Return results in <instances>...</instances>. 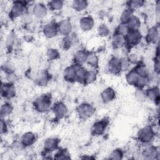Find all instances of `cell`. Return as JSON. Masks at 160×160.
<instances>
[{
    "label": "cell",
    "mask_w": 160,
    "mask_h": 160,
    "mask_svg": "<svg viewBox=\"0 0 160 160\" xmlns=\"http://www.w3.org/2000/svg\"><path fill=\"white\" fill-rule=\"evenodd\" d=\"M51 96L50 94H42L35 99L32 104L33 107L39 112H46L51 108Z\"/></svg>",
    "instance_id": "obj_1"
},
{
    "label": "cell",
    "mask_w": 160,
    "mask_h": 160,
    "mask_svg": "<svg viewBox=\"0 0 160 160\" xmlns=\"http://www.w3.org/2000/svg\"><path fill=\"white\" fill-rule=\"evenodd\" d=\"M156 132L153 128L150 125H146L141 128L138 132L137 139L142 144L149 145L154 139Z\"/></svg>",
    "instance_id": "obj_2"
},
{
    "label": "cell",
    "mask_w": 160,
    "mask_h": 160,
    "mask_svg": "<svg viewBox=\"0 0 160 160\" xmlns=\"http://www.w3.org/2000/svg\"><path fill=\"white\" fill-rule=\"evenodd\" d=\"M76 111L81 119H87L94 115L95 108L90 103L83 102L78 106Z\"/></svg>",
    "instance_id": "obj_3"
},
{
    "label": "cell",
    "mask_w": 160,
    "mask_h": 160,
    "mask_svg": "<svg viewBox=\"0 0 160 160\" xmlns=\"http://www.w3.org/2000/svg\"><path fill=\"white\" fill-rule=\"evenodd\" d=\"M142 36L139 30H129L125 35L126 46L132 48L138 45L141 41Z\"/></svg>",
    "instance_id": "obj_4"
},
{
    "label": "cell",
    "mask_w": 160,
    "mask_h": 160,
    "mask_svg": "<svg viewBox=\"0 0 160 160\" xmlns=\"http://www.w3.org/2000/svg\"><path fill=\"white\" fill-rule=\"evenodd\" d=\"M109 119L106 118H104L95 121L92 124L91 128V134L93 136H96L102 135L105 132L109 125Z\"/></svg>",
    "instance_id": "obj_5"
},
{
    "label": "cell",
    "mask_w": 160,
    "mask_h": 160,
    "mask_svg": "<svg viewBox=\"0 0 160 160\" xmlns=\"http://www.w3.org/2000/svg\"><path fill=\"white\" fill-rule=\"evenodd\" d=\"M26 4L22 1H14L9 12V17L12 19L21 18L27 12Z\"/></svg>",
    "instance_id": "obj_6"
},
{
    "label": "cell",
    "mask_w": 160,
    "mask_h": 160,
    "mask_svg": "<svg viewBox=\"0 0 160 160\" xmlns=\"http://www.w3.org/2000/svg\"><path fill=\"white\" fill-rule=\"evenodd\" d=\"M142 159L145 160H154L159 156V150L152 145H146L141 150Z\"/></svg>",
    "instance_id": "obj_7"
},
{
    "label": "cell",
    "mask_w": 160,
    "mask_h": 160,
    "mask_svg": "<svg viewBox=\"0 0 160 160\" xmlns=\"http://www.w3.org/2000/svg\"><path fill=\"white\" fill-rule=\"evenodd\" d=\"M16 91L14 84L4 82L1 86V96L5 99H11L16 96Z\"/></svg>",
    "instance_id": "obj_8"
},
{
    "label": "cell",
    "mask_w": 160,
    "mask_h": 160,
    "mask_svg": "<svg viewBox=\"0 0 160 160\" xmlns=\"http://www.w3.org/2000/svg\"><path fill=\"white\" fill-rule=\"evenodd\" d=\"M60 140L57 138H48L43 143V149L45 152H51L56 151L59 148Z\"/></svg>",
    "instance_id": "obj_9"
},
{
    "label": "cell",
    "mask_w": 160,
    "mask_h": 160,
    "mask_svg": "<svg viewBox=\"0 0 160 160\" xmlns=\"http://www.w3.org/2000/svg\"><path fill=\"white\" fill-rule=\"evenodd\" d=\"M52 109L55 118L58 119H62L68 113V108L64 102L60 101L56 102L53 105Z\"/></svg>",
    "instance_id": "obj_10"
},
{
    "label": "cell",
    "mask_w": 160,
    "mask_h": 160,
    "mask_svg": "<svg viewBox=\"0 0 160 160\" xmlns=\"http://www.w3.org/2000/svg\"><path fill=\"white\" fill-rule=\"evenodd\" d=\"M58 34L65 37L71 34L72 26L69 20L63 19L58 23Z\"/></svg>",
    "instance_id": "obj_11"
},
{
    "label": "cell",
    "mask_w": 160,
    "mask_h": 160,
    "mask_svg": "<svg viewBox=\"0 0 160 160\" xmlns=\"http://www.w3.org/2000/svg\"><path fill=\"white\" fill-rule=\"evenodd\" d=\"M44 36L47 38H53L58 34V24L51 22L44 25L42 29Z\"/></svg>",
    "instance_id": "obj_12"
},
{
    "label": "cell",
    "mask_w": 160,
    "mask_h": 160,
    "mask_svg": "<svg viewBox=\"0 0 160 160\" xmlns=\"http://www.w3.org/2000/svg\"><path fill=\"white\" fill-rule=\"evenodd\" d=\"M108 71L114 75H118L121 72L120 68V58L116 56H112L109 60L107 64Z\"/></svg>",
    "instance_id": "obj_13"
},
{
    "label": "cell",
    "mask_w": 160,
    "mask_h": 160,
    "mask_svg": "<svg viewBox=\"0 0 160 160\" xmlns=\"http://www.w3.org/2000/svg\"><path fill=\"white\" fill-rule=\"evenodd\" d=\"M159 29L157 26L150 28L146 34L145 40L149 44H154L158 41L159 39Z\"/></svg>",
    "instance_id": "obj_14"
},
{
    "label": "cell",
    "mask_w": 160,
    "mask_h": 160,
    "mask_svg": "<svg viewBox=\"0 0 160 160\" xmlns=\"http://www.w3.org/2000/svg\"><path fill=\"white\" fill-rule=\"evenodd\" d=\"M146 99H148L156 105L159 102V89L158 86H153L145 90Z\"/></svg>",
    "instance_id": "obj_15"
},
{
    "label": "cell",
    "mask_w": 160,
    "mask_h": 160,
    "mask_svg": "<svg viewBox=\"0 0 160 160\" xmlns=\"http://www.w3.org/2000/svg\"><path fill=\"white\" fill-rule=\"evenodd\" d=\"M94 20L90 16L82 17L79 21V24L81 29L84 32L91 31L94 26Z\"/></svg>",
    "instance_id": "obj_16"
},
{
    "label": "cell",
    "mask_w": 160,
    "mask_h": 160,
    "mask_svg": "<svg viewBox=\"0 0 160 160\" xmlns=\"http://www.w3.org/2000/svg\"><path fill=\"white\" fill-rule=\"evenodd\" d=\"M32 14L37 18H43L48 13V8L44 4L38 2L35 4L32 9Z\"/></svg>",
    "instance_id": "obj_17"
},
{
    "label": "cell",
    "mask_w": 160,
    "mask_h": 160,
    "mask_svg": "<svg viewBox=\"0 0 160 160\" xmlns=\"http://www.w3.org/2000/svg\"><path fill=\"white\" fill-rule=\"evenodd\" d=\"M112 46L114 49H121L126 46L125 36L121 34L114 32L111 39Z\"/></svg>",
    "instance_id": "obj_18"
},
{
    "label": "cell",
    "mask_w": 160,
    "mask_h": 160,
    "mask_svg": "<svg viewBox=\"0 0 160 160\" xmlns=\"http://www.w3.org/2000/svg\"><path fill=\"white\" fill-rule=\"evenodd\" d=\"M100 96L102 101L107 104L112 101L116 98V91L111 87H108L101 92Z\"/></svg>",
    "instance_id": "obj_19"
},
{
    "label": "cell",
    "mask_w": 160,
    "mask_h": 160,
    "mask_svg": "<svg viewBox=\"0 0 160 160\" xmlns=\"http://www.w3.org/2000/svg\"><path fill=\"white\" fill-rule=\"evenodd\" d=\"M88 53L83 50H79L75 52L73 56L74 65L76 66H82L86 62Z\"/></svg>",
    "instance_id": "obj_20"
},
{
    "label": "cell",
    "mask_w": 160,
    "mask_h": 160,
    "mask_svg": "<svg viewBox=\"0 0 160 160\" xmlns=\"http://www.w3.org/2000/svg\"><path fill=\"white\" fill-rule=\"evenodd\" d=\"M20 141L26 148L29 147L32 145L36 142V136L34 132L28 131L22 134Z\"/></svg>",
    "instance_id": "obj_21"
},
{
    "label": "cell",
    "mask_w": 160,
    "mask_h": 160,
    "mask_svg": "<svg viewBox=\"0 0 160 160\" xmlns=\"http://www.w3.org/2000/svg\"><path fill=\"white\" fill-rule=\"evenodd\" d=\"M50 80V75L46 69L42 70L36 79V83L40 87L46 86Z\"/></svg>",
    "instance_id": "obj_22"
},
{
    "label": "cell",
    "mask_w": 160,
    "mask_h": 160,
    "mask_svg": "<svg viewBox=\"0 0 160 160\" xmlns=\"http://www.w3.org/2000/svg\"><path fill=\"white\" fill-rule=\"evenodd\" d=\"M76 68L77 66L75 65H71L65 68L63 72V77L65 81L70 82H74Z\"/></svg>",
    "instance_id": "obj_23"
},
{
    "label": "cell",
    "mask_w": 160,
    "mask_h": 160,
    "mask_svg": "<svg viewBox=\"0 0 160 160\" xmlns=\"http://www.w3.org/2000/svg\"><path fill=\"white\" fill-rule=\"evenodd\" d=\"M139 78V76L136 72L134 69H132L128 72L126 76V82L130 85L132 86H136L137 82Z\"/></svg>",
    "instance_id": "obj_24"
},
{
    "label": "cell",
    "mask_w": 160,
    "mask_h": 160,
    "mask_svg": "<svg viewBox=\"0 0 160 160\" xmlns=\"http://www.w3.org/2000/svg\"><path fill=\"white\" fill-rule=\"evenodd\" d=\"M71 6L74 11L82 12L88 6V2L85 0H74L72 2Z\"/></svg>",
    "instance_id": "obj_25"
},
{
    "label": "cell",
    "mask_w": 160,
    "mask_h": 160,
    "mask_svg": "<svg viewBox=\"0 0 160 160\" xmlns=\"http://www.w3.org/2000/svg\"><path fill=\"white\" fill-rule=\"evenodd\" d=\"M89 66L95 69L98 68L99 67V58L96 53L91 52L88 53L86 62Z\"/></svg>",
    "instance_id": "obj_26"
},
{
    "label": "cell",
    "mask_w": 160,
    "mask_h": 160,
    "mask_svg": "<svg viewBox=\"0 0 160 160\" xmlns=\"http://www.w3.org/2000/svg\"><path fill=\"white\" fill-rule=\"evenodd\" d=\"M141 25V22L138 17L133 16L126 24L129 30H139Z\"/></svg>",
    "instance_id": "obj_27"
},
{
    "label": "cell",
    "mask_w": 160,
    "mask_h": 160,
    "mask_svg": "<svg viewBox=\"0 0 160 160\" xmlns=\"http://www.w3.org/2000/svg\"><path fill=\"white\" fill-rule=\"evenodd\" d=\"M134 16L133 10L131 9L127 8L124 9L121 14L120 16V21L121 24H126L130 20V19Z\"/></svg>",
    "instance_id": "obj_28"
},
{
    "label": "cell",
    "mask_w": 160,
    "mask_h": 160,
    "mask_svg": "<svg viewBox=\"0 0 160 160\" xmlns=\"http://www.w3.org/2000/svg\"><path fill=\"white\" fill-rule=\"evenodd\" d=\"M13 111V107L11 104L9 102H4L1 106L0 115L1 118L5 119L6 117L9 116Z\"/></svg>",
    "instance_id": "obj_29"
},
{
    "label": "cell",
    "mask_w": 160,
    "mask_h": 160,
    "mask_svg": "<svg viewBox=\"0 0 160 160\" xmlns=\"http://www.w3.org/2000/svg\"><path fill=\"white\" fill-rule=\"evenodd\" d=\"M134 69L140 77L148 78L149 71L147 66L144 63L138 62Z\"/></svg>",
    "instance_id": "obj_30"
},
{
    "label": "cell",
    "mask_w": 160,
    "mask_h": 160,
    "mask_svg": "<svg viewBox=\"0 0 160 160\" xmlns=\"http://www.w3.org/2000/svg\"><path fill=\"white\" fill-rule=\"evenodd\" d=\"M87 71L88 70H86L82 66H77L74 82L83 84Z\"/></svg>",
    "instance_id": "obj_31"
},
{
    "label": "cell",
    "mask_w": 160,
    "mask_h": 160,
    "mask_svg": "<svg viewBox=\"0 0 160 160\" xmlns=\"http://www.w3.org/2000/svg\"><path fill=\"white\" fill-rule=\"evenodd\" d=\"M11 149L12 151L17 154H22L26 149V147L21 142V141H14L11 145Z\"/></svg>",
    "instance_id": "obj_32"
},
{
    "label": "cell",
    "mask_w": 160,
    "mask_h": 160,
    "mask_svg": "<svg viewBox=\"0 0 160 160\" xmlns=\"http://www.w3.org/2000/svg\"><path fill=\"white\" fill-rule=\"evenodd\" d=\"M96 79L97 74L94 71H87L83 84L86 85L92 84L96 81Z\"/></svg>",
    "instance_id": "obj_33"
},
{
    "label": "cell",
    "mask_w": 160,
    "mask_h": 160,
    "mask_svg": "<svg viewBox=\"0 0 160 160\" xmlns=\"http://www.w3.org/2000/svg\"><path fill=\"white\" fill-rule=\"evenodd\" d=\"M64 5L63 1L61 0H53L48 2V6L51 11H59L61 10Z\"/></svg>",
    "instance_id": "obj_34"
},
{
    "label": "cell",
    "mask_w": 160,
    "mask_h": 160,
    "mask_svg": "<svg viewBox=\"0 0 160 160\" xmlns=\"http://www.w3.org/2000/svg\"><path fill=\"white\" fill-rule=\"evenodd\" d=\"M46 56L50 61L57 60L60 58V54L58 49L55 48H49L46 51Z\"/></svg>",
    "instance_id": "obj_35"
},
{
    "label": "cell",
    "mask_w": 160,
    "mask_h": 160,
    "mask_svg": "<svg viewBox=\"0 0 160 160\" xmlns=\"http://www.w3.org/2000/svg\"><path fill=\"white\" fill-rule=\"evenodd\" d=\"M124 156V152L120 148H116L112 150L108 155V159H122Z\"/></svg>",
    "instance_id": "obj_36"
},
{
    "label": "cell",
    "mask_w": 160,
    "mask_h": 160,
    "mask_svg": "<svg viewBox=\"0 0 160 160\" xmlns=\"http://www.w3.org/2000/svg\"><path fill=\"white\" fill-rule=\"evenodd\" d=\"M134 96L136 100L139 102H143L147 99L145 91H144L143 89L137 88V89L134 91Z\"/></svg>",
    "instance_id": "obj_37"
},
{
    "label": "cell",
    "mask_w": 160,
    "mask_h": 160,
    "mask_svg": "<svg viewBox=\"0 0 160 160\" xmlns=\"http://www.w3.org/2000/svg\"><path fill=\"white\" fill-rule=\"evenodd\" d=\"M70 158V155L66 149H59L56 152L53 158L55 159H69Z\"/></svg>",
    "instance_id": "obj_38"
},
{
    "label": "cell",
    "mask_w": 160,
    "mask_h": 160,
    "mask_svg": "<svg viewBox=\"0 0 160 160\" xmlns=\"http://www.w3.org/2000/svg\"><path fill=\"white\" fill-rule=\"evenodd\" d=\"M75 42V38L71 36V34L65 36L62 41V46L64 49H68L69 48H71L72 46H73L74 43Z\"/></svg>",
    "instance_id": "obj_39"
},
{
    "label": "cell",
    "mask_w": 160,
    "mask_h": 160,
    "mask_svg": "<svg viewBox=\"0 0 160 160\" xmlns=\"http://www.w3.org/2000/svg\"><path fill=\"white\" fill-rule=\"evenodd\" d=\"M145 3L144 1L142 0H132L129 1L128 2V8L131 9L132 10L135 9H138L141 8Z\"/></svg>",
    "instance_id": "obj_40"
},
{
    "label": "cell",
    "mask_w": 160,
    "mask_h": 160,
    "mask_svg": "<svg viewBox=\"0 0 160 160\" xmlns=\"http://www.w3.org/2000/svg\"><path fill=\"white\" fill-rule=\"evenodd\" d=\"M97 32L100 37H106L109 34V29L105 24H102L98 26Z\"/></svg>",
    "instance_id": "obj_41"
},
{
    "label": "cell",
    "mask_w": 160,
    "mask_h": 160,
    "mask_svg": "<svg viewBox=\"0 0 160 160\" xmlns=\"http://www.w3.org/2000/svg\"><path fill=\"white\" fill-rule=\"evenodd\" d=\"M16 41V34L13 31H11L7 36L6 38V41L5 44L6 47L8 48H11L12 47Z\"/></svg>",
    "instance_id": "obj_42"
},
{
    "label": "cell",
    "mask_w": 160,
    "mask_h": 160,
    "mask_svg": "<svg viewBox=\"0 0 160 160\" xmlns=\"http://www.w3.org/2000/svg\"><path fill=\"white\" fill-rule=\"evenodd\" d=\"M131 66V65L130 64L129 62L128 61V59L126 58H120L121 72L128 71L129 70V68H130Z\"/></svg>",
    "instance_id": "obj_43"
},
{
    "label": "cell",
    "mask_w": 160,
    "mask_h": 160,
    "mask_svg": "<svg viewBox=\"0 0 160 160\" xmlns=\"http://www.w3.org/2000/svg\"><path fill=\"white\" fill-rule=\"evenodd\" d=\"M149 84H151L152 86H157L159 82V74L155 72H149L148 76Z\"/></svg>",
    "instance_id": "obj_44"
},
{
    "label": "cell",
    "mask_w": 160,
    "mask_h": 160,
    "mask_svg": "<svg viewBox=\"0 0 160 160\" xmlns=\"http://www.w3.org/2000/svg\"><path fill=\"white\" fill-rule=\"evenodd\" d=\"M131 65H136L139 62V56L137 53L131 52L126 57Z\"/></svg>",
    "instance_id": "obj_45"
},
{
    "label": "cell",
    "mask_w": 160,
    "mask_h": 160,
    "mask_svg": "<svg viewBox=\"0 0 160 160\" xmlns=\"http://www.w3.org/2000/svg\"><path fill=\"white\" fill-rule=\"evenodd\" d=\"M1 69L5 74L13 72L14 71V67L13 64L10 62H6L1 66Z\"/></svg>",
    "instance_id": "obj_46"
},
{
    "label": "cell",
    "mask_w": 160,
    "mask_h": 160,
    "mask_svg": "<svg viewBox=\"0 0 160 160\" xmlns=\"http://www.w3.org/2000/svg\"><path fill=\"white\" fill-rule=\"evenodd\" d=\"M21 22L24 24H30L32 22V20H33L32 14L27 12L21 17Z\"/></svg>",
    "instance_id": "obj_47"
},
{
    "label": "cell",
    "mask_w": 160,
    "mask_h": 160,
    "mask_svg": "<svg viewBox=\"0 0 160 160\" xmlns=\"http://www.w3.org/2000/svg\"><path fill=\"white\" fill-rule=\"evenodd\" d=\"M148 84H149V82H148V78H143V77L139 76V78L135 87L137 88H139V89H143Z\"/></svg>",
    "instance_id": "obj_48"
},
{
    "label": "cell",
    "mask_w": 160,
    "mask_h": 160,
    "mask_svg": "<svg viewBox=\"0 0 160 160\" xmlns=\"http://www.w3.org/2000/svg\"><path fill=\"white\" fill-rule=\"evenodd\" d=\"M6 74V79L7 80L8 82L14 84L18 81V76L16 74L13 72H10Z\"/></svg>",
    "instance_id": "obj_49"
},
{
    "label": "cell",
    "mask_w": 160,
    "mask_h": 160,
    "mask_svg": "<svg viewBox=\"0 0 160 160\" xmlns=\"http://www.w3.org/2000/svg\"><path fill=\"white\" fill-rule=\"evenodd\" d=\"M8 131V126L7 124L4 120V119L1 118V122H0V132L1 134L2 135L3 134H6Z\"/></svg>",
    "instance_id": "obj_50"
},
{
    "label": "cell",
    "mask_w": 160,
    "mask_h": 160,
    "mask_svg": "<svg viewBox=\"0 0 160 160\" xmlns=\"http://www.w3.org/2000/svg\"><path fill=\"white\" fill-rule=\"evenodd\" d=\"M132 157L134 159H142V154H141V150H136L133 154H132Z\"/></svg>",
    "instance_id": "obj_51"
},
{
    "label": "cell",
    "mask_w": 160,
    "mask_h": 160,
    "mask_svg": "<svg viewBox=\"0 0 160 160\" xmlns=\"http://www.w3.org/2000/svg\"><path fill=\"white\" fill-rule=\"evenodd\" d=\"M82 159H94L93 157H91V156H84L83 158H81Z\"/></svg>",
    "instance_id": "obj_52"
}]
</instances>
